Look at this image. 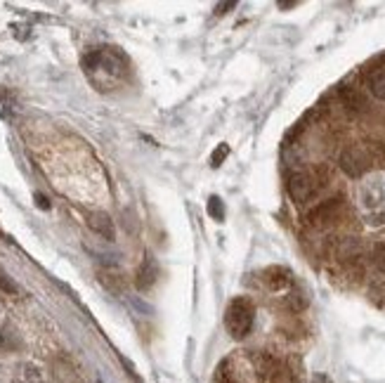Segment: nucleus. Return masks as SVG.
Listing matches in <instances>:
<instances>
[{"label":"nucleus","mask_w":385,"mask_h":383,"mask_svg":"<svg viewBox=\"0 0 385 383\" xmlns=\"http://www.w3.org/2000/svg\"><path fill=\"white\" fill-rule=\"evenodd\" d=\"M83 71L97 90H111L128 73V60L116 48H93L83 57Z\"/></svg>","instance_id":"1"},{"label":"nucleus","mask_w":385,"mask_h":383,"mask_svg":"<svg viewBox=\"0 0 385 383\" xmlns=\"http://www.w3.org/2000/svg\"><path fill=\"white\" fill-rule=\"evenodd\" d=\"M255 322V308L248 298H234L227 305L225 313V327L232 338H246L253 329Z\"/></svg>","instance_id":"2"},{"label":"nucleus","mask_w":385,"mask_h":383,"mask_svg":"<svg viewBox=\"0 0 385 383\" xmlns=\"http://www.w3.org/2000/svg\"><path fill=\"white\" fill-rule=\"evenodd\" d=\"M359 201L364 209L369 223L371 225H383L385 223V185L383 180L374 178L362 185L359 192Z\"/></svg>","instance_id":"3"},{"label":"nucleus","mask_w":385,"mask_h":383,"mask_svg":"<svg viewBox=\"0 0 385 383\" xmlns=\"http://www.w3.org/2000/svg\"><path fill=\"white\" fill-rule=\"evenodd\" d=\"M371 164H374L371 152H369L366 147H362V145L345 147V149L340 152V157H338L340 171H343L347 178H362V175H366L369 171H371Z\"/></svg>","instance_id":"4"},{"label":"nucleus","mask_w":385,"mask_h":383,"mask_svg":"<svg viewBox=\"0 0 385 383\" xmlns=\"http://www.w3.org/2000/svg\"><path fill=\"white\" fill-rule=\"evenodd\" d=\"M343 211H345L343 196H333V199H327V201H322L315 211H310L307 220H310V223H312L315 227H327V225L336 223V220H340Z\"/></svg>","instance_id":"5"},{"label":"nucleus","mask_w":385,"mask_h":383,"mask_svg":"<svg viewBox=\"0 0 385 383\" xmlns=\"http://www.w3.org/2000/svg\"><path fill=\"white\" fill-rule=\"evenodd\" d=\"M286 187H288V196H291L295 204H305L317 192V178L312 173H293L291 178H288Z\"/></svg>","instance_id":"6"},{"label":"nucleus","mask_w":385,"mask_h":383,"mask_svg":"<svg viewBox=\"0 0 385 383\" xmlns=\"http://www.w3.org/2000/svg\"><path fill=\"white\" fill-rule=\"evenodd\" d=\"M88 227L97 234V237L102 239H107V241H114L116 239V225H114V220H111L109 213L105 211H93V213H88Z\"/></svg>","instance_id":"7"},{"label":"nucleus","mask_w":385,"mask_h":383,"mask_svg":"<svg viewBox=\"0 0 385 383\" xmlns=\"http://www.w3.org/2000/svg\"><path fill=\"white\" fill-rule=\"evenodd\" d=\"M340 102H343V107H345L350 114H364L366 109H369L366 95L362 93L359 88H352V85L340 88Z\"/></svg>","instance_id":"8"},{"label":"nucleus","mask_w":385,"mask_h":383,"mask_svg":"<svg viewBox=\"0 0 385 383\" xmlns=\"http://www.w3.org/2000/svg\"><path fill=\"white\" fill-rule=\"evenodd\" d=\"M157 279H159V265H157V261H154V258L147 256L144 263L139 265V270H137V279H135L137 289H139V291L152 289V286L157 284Z\"/></svg>","instance_id":"9"},{"label":"nucleus","mask_w":385,"mask_h":383,"mask_svg":"<svg viewBox=\"0 0 385 383\" xmlns=\"http://www.w3.org/2000/svg\"><path fill=\"white\" fill-rule=\"evenodd\" d=\"M263 282L268 284L270 291H284L291 286V272L284 268H268L263 275Z\"/></svg>","instance_id":"10"},{"label":"nucleus","mask_w":385,"mask_h":383,"mask_svg":"<svg viewBox=\"0 0 385 383\" xmlns=\"http://www.w3.org/2000/svg\"><path fill=\"white\" fill-rule=\"evenodd\" d=\"M366 85H369V90H371V95L376 100H385V62L369 71Z\"/></svg>","instance_id":"11"},{"label":"nucleus","mask_w":385,"mask_h":383,"mask_svg":"<svg viewBox=\"0 0 385 383\" xmlns=\"http://www.w3.org/2000/svg\"><path fill=\"white\" fill-rule=\"evenodd\" d=\"M14 383H43V374L36 364H21L14 374Z\"/></svg>","instance_id":"12"},{"label":"nucleus","mask_w":385,"mask_h":383,"mask_svg":"<svg viewBox=\"0 0 385 383\" xmlns=\"http://www.w3.org/2000/svg\"><path fill=\"white\" fill-rule=\"evenodd\" d=\"M209 216L213 220H222V218H225V204H222L220 196H211L209 199Z\"/></svg>","instance_id":"13"},{"label":"nucleus","mask_w":385,"mask_h":383,"mask_svg":"<svg viewBox=\"0 0 385 383\" xmlns=\"http://www.w3.org/2000/svg\"><path fill=\"white\" fill-rule=\"evenodd\" d=\"M19 341H17V336H14V331L10 329H3L0 331V350H12V348H17Z\"/></svg>","instance_id":"14"},{"label":"nucleus","mask_w":385,"mask_h":383,"mask_svg":"<svg viewBox=\"0 0 385 383\" xmlns=\"http://www.w3.org/2000/svg\"><path fill=\"white\" fill-rule=\"evenodd\" d=\"M100 279H102V284H105L107 289L116 291V293L121 291V277H118V275H111V272H102Z\"/></svg>","instance_id":"15"},{"label":"nucleus","mask_w":385,"mask_h":383,"mask_svg":"<svg viewBox=\"0 0 385 383\" xmlns=\"http://www.w3.org/2000/svg\"><path fill=\"white\" fill-rule=\"evenodd\" d=\"M371 258H374V265H376V268H379L381 272H385V241H381V244H376V246H374Z\"/></svg>","instance_id":"16"},{"label":"nucleus","mask_w":385,"mask_h":383,"mask_svg":"<svg viewBox=\"0 0 385 383\" xmlns=\"http://www.w3.org/2000/svg\"><path fill=\"white\" fill-rule=\"evenodd\" d=\"M227 154H229V147H227V145H220V147H218V149H216V152H213V157H211V164H213V166H216V168H218V166L222 164V161H225V159H227Z\"/></svg>","instance_id":"17"},{"label":"nucleus","mask_w":385,"mask_h":383,"mask_svg":"<svg viewBox=\"0 0 385 383\" xmlns=\"http://www.w3.org/2000/svg\"><path fill=\"white\" fill-rule=\"evenodd\" d=\"M0 289L7 293H17V284H14L12 279L7 277V272H3V270H0Z\"/></svg>","instance_id":"18"},{"label":"nucleus","mask_w":385,"mask_h":383,"mask_svg":"<svg viewBox=\"0 0 385 383\" xmlns=\"http://www.w3.org/2000/svg\"><path fill=\"white\" fill-rule=\"evenodd\" d=\"M236 3H222V5H218L216 10H218V14H225V10H232Z\"/></svg>","instance_id":"19"},{"label":"nucleus","mask_w":385,"mask_h":383,"mask_svg":"<svg viewBox=\"0 0 385 383\" xmlns=\"http://www.w3.org/2000/svg\"><path fill=\"white\" fill-rule=\"evenodd\" d=\"M315 383H329V379L324 377V374H317V377H315Z\"/></svg>","instance_id":"20"},{"label":"nucleus","mask_w":385,"mask_h":383,"mask_svg":"<svg viewBox=\"0 0 385 383\" xmlns=\"http://www.w3.org/2000/svg\"><path fill=\"white\" fill-rule=\"evenodd\" d=\"M218 383H234V381H232V379H225V377H222V379H220Z\"/></svg>","instance_id":"21"}]
</instances>
